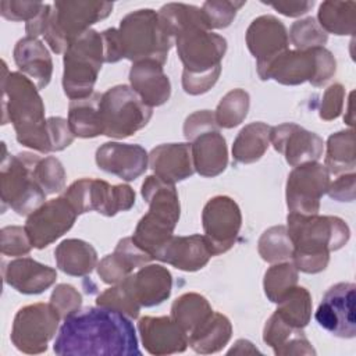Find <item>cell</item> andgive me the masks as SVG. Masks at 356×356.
<instances>
[{
    "label": "cell",
    "instance_id": "cell-17",
    "mask_svg": "<svg viewBox=\"0 0 356 356\" xmlns=\"http://www.w3.org/2000/svg\"><path fill=\"white\" fill-rule=\"evenodd\" d=\"M76 211L64 197L44 202L32 211L25 222V231L33 248L43 249L71 229L76 220Z\"/></svg>",
    "mask_w": 356,
    "mask_h": 356
},
{
    "label": "cell",
    "instance_id": "cell-10",
    "mask_svg": "<svg viewBox=\"0 0 356 356\" xmlns=\"http://www.w3.org/2000/svg\"><path fill=\"white\" fill-rule=\"evenodd\" d=\"M337 71L332 53L324 47L309 50H286L275 57L259 75L260 79H275L282 85H300L310 82L323 86Z\"/></svg>",
    "mask_w": 356,
    "mask_h": 356
},
{
    "label": "cell",
    "instance_id": "cell-46",
    "mask_svg": "<svg viewBox=\"0 0 356 356\" xmlns=\"http://www.w3.org/2000/svg\"><path fill=\"white\" fill-rule=\"evenodd\" d=\"M0 238L1 253L6 256H24L28 254L33 248L25 228L22 227H4L1 228Z\"/></svg>",
    "mask_w": 356,
    "mask_h": 356
},
{
    "label": "cell",
    "instance_id": "cell-14",
    "mask_svg": "<svg viewBox=\"0 0 356 356\" xmlns=\"http://www.w3.org/2000/svg\"><path fill=\"white\" fill-rule=\"evenodd\" d=\"M328 170L317 163H305L296 165L286 181V206L289 213L317 214L320 199L330 186Z\"/></svg>",
    "mask_w": 356,
    "mask_h": 356
},
{
    "label": "cell",
    "instance_id": "cell-44",
    "mask_svg": "<svg viewBox=\"0 0 356 356\" xmlns=\"http://www.w3.org/2000/svg\"><path fill=\"white\" fill-rule=\"evenodd\" d=\"M96 305L118 310L129 318H136L140 312V305L134 299L124 282L115 284L100 293L96 299Z\"/></svg>",
    "mask_w": 356,
    "mask_h": 356
},
{
    "label": "cell",
    "instance_id": "cell-38",
    "mask_svg": "<svg viewBox=\"0 0 356 356\" xmlns=\"http://www.w3.org/2000/svg\"><path fill=\"white\" fill-rule=\"evenodd\" d=\"M275 313L289 325L305 328L312 317V295L305 286H293L280 302Z\"/></svg>",
    "mask_w": 356,
    "mask_h": 356
},
{
    "label": "cell",
    "instance_id": "cell-32",
    "mask_svg": "<svg viewBox=\"0 0 356 356\" xmlns=\"http://www.w3.org/2000/svg\"><path fill=\"white\" fill-rule=\"evenodd\" d=\"M232 325L227 316L213 312V314L188 337V345L200 355L220 352L231 339Z\"/></svg>",
    "mask_w": 356,
    "mask_h": 356
},
{
    "label": "cell",
    "instance_id": "cell-2",
    "mask_svg": "<svg viewBox=\"0 0 356 356\" xmlns=\"http://www.w3.org/2000/svg\"><path fill=\"white\" fill-rule=\"evenodd\" d=\"M53 349L60 356H140L129 317L104 306L79 309L65 317Z\"/></svg>",
    "mask_w": 356,
    "mask_h": 356
},
{
    "label": "cell",
    "instance_id": "cell-41",
    "mask_svg": "<svg viewBox=\"0 0 356 356\" xmlns=\"http://www.w3.org/2000/svg\"><path fill=\"white\" fill-rule=\"evenodd\" d=\"M298 284V270L292 263H278L271 266L264 274V293L270 302L280 299Z\"/></svg>",
    "mask_w": 356,
    "mask_h": 356
},
{
    "label": "cell",
    "instance_id": "cell-8",
    "mask_svg": "<svg viewBox=\"0 0 356 356\" xmlns=\"http://www.w3.org/2000/svg\"><path fill=\"white\" fill-rule=\"evenodd\" d=\"M103 63L104 47L102 33L89 29L71 42L64 51V93L71 100L90 96Z\"/></svg>",
    "mask_w": 356,
    "mask_h": 356
},
{
    "label": "cell",
    "instance_id": "cell-25",
    "mask_svg": "<svg viewBox=\"0 0 356 356\" xmlns=\"http://www.w3.org/2000/svg\"><path fill=\"white\" fill-rule=\"evenodd\" d=\"M152 256L140 249L132 239H121L111 254L104 256L97 264V274L106 284H120L128 275L132 274L135 268L143 267L152 261Z\"/></svg>",
    "mask_w": 356,
    "mask_h": 356
},
{
    "label": "cell",
    "instance_id": "cell-34",
    "mask_svg": "<svg viewBox=\"0 0 356 356\" xmlns=\"http://www.w3.org/2000/svg\"><path fill=\"white\" fill-rule=\"evenodd\" d=\"M271 127L264 122H252L243 127L232 145V156L236 163L250 164L261 159L270 145Z\"/></svg>",
    "mask_w": 356,
    "mask_h": 356
},
{
    "label": "cell",
    "instance_id": "cell-49",
    "mask_svg": "<svg viewBox=\"0 0 356 356\" xmlns=\"http://www.w3.org/2000/svg\"><path fill=\"white\" fill-rule=\"evenodd\" d=\"M345 99V88L341 83L328 86L323 95L320 104V118L324 121H332L341 115Z\"/></svg>",
    "mask_w": 356,
    "mask_h": 356
},
{
    "label": "cell",
    "instance_id": "cell-42",
    "mask_svg": "<svg viewBox=\"0 0 356 356\" xmlns=\"http://www.w3.org/2000/svg\"><path fill=\"white\" fill-rule=\"evenodd\" d=\"M33 177L46 195L57 193L65 188V171L61 161L53 156L39 157L33 164Z\"/></svg>",
    "mask_w": 356,
    "mask_h": 356
},
{
    "label": "cell",
    "instance_id": "cell-30",
    "mask_svg": "<svg viewBox=\"0 0 356 356\" xmlns=\"http://www.w3.org/2000/svg\"><path fill=\"white\" fill-rule=\"evenodd\" d=\"M263 341L273 348L277 356L316 355V350L306 338L303 328L289 325L275 312L266 321Z\"/></svg>",
    "mask_w": 356,
    "mask_h": 356
},
{
    "label": "cell",
    "instance_id": "cell-50",
    "mask_svg": "<svg viewBox=\"0 0 356 356\" xmlns=\"http://www.w3.org/2000/svg\"><path fill=\"white\" fill-rule=\"evenodd\" d=\"M47 128L51 152L64 150L72 143L74 134L70 128L68 120H64L61 117H50L47 118Z\"/></svg>",
    "mask_w": 356,
    "mask_h": 356
},
{
    "label": "cell",
    "instance_id": "cell-7",
    "mask_svg": "<svg viewBox=\"0 0 356 356\" xmlns=\"http://www.w3.org/2000/svg\"><path fill=\"white\" fill-rule=\"evenodd\" d=\"M113 10L110 1H56L49 13L43 31L50 49L60 54L89 26L108 17Z\"/></svg>",
    "mask_w": 356,
    "mask_h": 356
},
{
    "label": "cell",
    "instance_id": "cell-19",
    "mask_svg": "<svg viewBox=\"0 0 356 356\" xmlns=\"http://www.w3.org/2000/svg\"><path fill=\"white\" fill-rule=\"evenodd\" d=\"M246 44L257 61V74L280 54L288 50L289 36L285 25L273 15H261L252 21L246 31Z\"/></svg>",
    "mask_w": 356,
    "mask_h": 356
},
{
    "label": "cell",
    "instance_id": "cell-21",
    "mask_svg": "<svg viewBox=\"0 0 356 356\" xmlns=\"http://www.w3.org/2000/svg\"><path fill=\"white\" fill-rule=\"evenodd\" d=\"M138 330L142 343L150 355L181 353L188 348V335L172 317H142Z\"/></svg>",
    "mask_w": 356,
    "mask_h": 356
},
{
    "label": "cell",
    "instance_id": "cell-33",
    "mask_svg": "<svg viewBox=\"0 0 356 356\" xmlns=\"http://www.w3.org/2000/svg\"><path fill=\"white\" fill-rule=\"evenodd\" d=\"M102 93L93 92L85 99L71 100L68 106V124L74 136L96 138L103 135L100 118Z\"/></svg>",
    "mask_w": 356,
    "mask_h": 356
},
{
    "label": "cell",
    "instance_id": "cell-23",
    "mask_svg": "<svg viewBox=\"0 0 356 356\" xmlns=\"http://www.w3.org/2000/svg\"><path fill=\"white\" fill-rule=\"evenodd\" d=\"M122 282L134 299L145 307H153L167 300L172 288L171 273L160 264H146Z\"/></svg>",
    "mask_w": 356,
    "mask_h": 356
},
{
    "label": "cell",
    "instance_id": "cell-39",
    "mask_svg": "<svg viewBox=\"0 0 356 356\" xmlns=\"http://www.w3.org/2000/svg\"><path fill=\"white\" fill-rule=\"evenodd\" d=\"M257 250L261 259L267 263H280L292 256V242L286 227L275 225L266 229L257 243Z\"/></svg>",
    "mask_w": 356,
    "mask_h": 356
},
{
    "label": "cell",
    "instance_id": "cell-31",
    "mask_svg": "<svg viewBox=\"0 0 356 356\" xmlns=\"http://www.w3.org/2000/svg\"><path fill=\"white\" fill-rule=\"evenodd\" d=\"M57 267L72 277H85L97 264L95 248L82 239H65L54 250Z\"/></svg>",
    "mask_w": 356,
    "mask_h": 356
},
{
    "label": "cell",
    "instance_id": "cell-37",
    "mask_svg": "<svg viewBox=\"0 0 356 356\" xmlns=\"http://www.w3.org/2000/svg\"><path fill=\"white\" fill-rule=\"evenodd\" d=\"M318 25L334 35H353L356 24L355 1H324L318 8Z\"/></svg>",
    "mask_w": 356,
    "mask_h": 356
},
{
    "label": "cell",
    "instance_id": "cell-28",
    "mask_svg": "<svg viewBox=\"0 0 356 356\" xmlns=\"http://www.w3.org/2000/svg\"><path fill=\"white\" fill-rule=\"evenodd\" d=\"M195 171L207 178L220 175L228 164V150L218 128L204 131L191 140Z\"/></svg>",
    "mask_w": 356,
    "mask_h": 356
},
{
    "label": "cell",
    "instance_id": "cell-27",
    "mask_svg": "<svg viewBox=\"0 0 356 356\" xmlns=\"http://www.w3.org/2000/svg\"><path fill=\"white\" fill-rule=\"evenodd\" d=\"M149 165L154 175L165 182L175 184L195 172L191 143H163L149 154Z\"/></svg>",
    "mask_w": 356,
    "mask_h": 356
},
{
    "label": "cell",
    "instance_id": "cell-36",
    "mask_svg": "<svg viewBox=\"0 0 356 356\" xmlns=\"http://www.w3.org/2000/svg\"><path fill=\"white\" fill-rule=\"evenodd\" d=\"M356 165L355 150V131H339L332 134L327 140V153L324 167L330 174H346L353 172Z\"/></svg>",
    "mask_w": 356,
    "mask_h": 356
},
{
    "label": "cell",
    "instance_id": "cell-45",
    "mask_svg": "<svg viewBox=\"0 0 356 356\" xmlns=\"http://www.w3.org/2000/svg\"><path fill=\"white\" fill-rule=\"evenodd\" d=\"M245 4V1H225L210 0L203 3L202 14L209 29L227 28L235 18L236 11Z\"/></svg>",
    "mask_w": 356,
    "mask_h": 356
},
{
    "label": "cell",
    "instance_id": "cell-11",
    "mask_svg": "<svg viewBox=\"0 0 356 356\" xmlns=\"http://www.w3.org/2000/svg\"><path fill=\"white\" fill-rule=\"evenodd\" d=\"M100 118L103 135L124 139L147 125L152 107L145 104L131 86L117 85L102 93Z\"/></svg>",
    "mask_w": 356,
    "mask_h": 356
},
{
    "label": "cell",
    "instance_id": "cell-22",
    "mask_svg": "<svg viewBox=\"0 0 356 356\" xmlns=\"http://www.w3.org/2000/svg\"><path fill=\"white\" fill-rule=\"evenodd\" d=\"M213 256L204 235L171 236L154 254L156 260L171 264L182 271L203 268Z\"/></svg>",
    "mask_w": 356,
    "mask_h": 356
},
{
    "label": "cell",
    "instance_id": "cell-18",
    "mask_svg": "<svg viewBox=\"0 0 356 356\" xmlns=\"http://www.w3.org/2000/svg\"><path fill=\"white\" fill-rule=\"evenodd\" d=\"M270 142L278 153L285 156L286 163L292 167L317 161L324 149V142L317 134L293 122L271 127Z\"/></svg>",
    "mask_w": 356,
    "mask_h": 356
},
{
    "label": "cell",
    "instance_id": "cell-5",
    "mask_svg": "<svg viewBox=\"0 0 356 356\" xmlns=\"http://www.w3.org/2000/svg\"><path fill=\"white\" fill-rule=\"evenodd\" d=\"M142 196L149 204V211L139 220L132 239L154 259L157 250L172 236L179 220V199L174 184L157 175H149L142 184Z\"/></svg>",
    "mask_w": 356,
    "mask_h": 356
},
{
    "label": "cell",
    "instance_id": "cell-40",
    "mask_svg": "<svg viewBox=\"0 0 356 356\" xmlns=\"http://www.w3.org/2000/svg\"><path fill=\"white\" fill-rule=\"evenodd\" d=\"M249 93L243 89L228 92L218 103L214 113L216 122L220 128H234L239 125L249 111Z\"/></svg>",
    "mask_w": 356,
    "mask_h": 356
},
{
    "label": "cell",
    "instance_id": "cell-52",
    "mask_svg": "<svg viewBox=\"0 0 356 356\" xmlns=\"http://www.w3.org/2000/svg\"><path fill=\"white\" fill-rule=\"evenodd\" d=\"M355 172H346L338 177L332 184L328 186V196L338 202H352L355 200Z\"/></svg>",
    "mask_w": 356,
    "mask_h": 356
},
{
    "label": "cell",
    "instance_id": "cell-3",
    "mask_svg": "<svg viewBox=\"0 0 356 356\" xmlns=\"http://www.w3.org/2000/svg\"><path fill=\"white\" fill-rule=\"evenodd\" d=\"M38 86L21 72H10L3 61L1 124L11 122L17 140L40 153L51 152L44 104Z\"/></svg>",
    "mask_w": 356,
    "mask_h": 356
},
{
    "label": "cell",
    "instance_id": "cell-4",
    "mask_svg": "<svg viewBox=\"0 0 356 356\" xmlns=\"http://www.w3.org/2000/svg\"><path fill=\"white\" fill-rule=\"evenodd\" d=\"M286 221L293 246L292 264L306 274L325 270L330 253L345 246L350 236L348 224L335 216L289 213Z\"/></svg>",
    "mask_w": 356,
    "mask_h": 356
},
{
    "label": "cell",
    "instance_id": "cell-20",
    "mask_svg": "<svg viewBox=\"0 0 356 356\" xmlns=\"http://www.w3.org/2000/svg\"><path fill=\"white\" fill-rule=\"evenodd\" d=\"M96 164L124 181H134L146 171L149 154L140 145L106 142L96 150Z\"/></svg>",
    "mask_w": 356,
    "mask_h": 356
},
{
    "label": "cell",
    "instance_id": "cell-35",
    "mask_svg": "<svg viewBox=\"0 0 356 356\" xmlns=\"http://www.w3.org/2000/svg\"><path fill=\"white\" fill-rule=\"evenodd\" d=\"M213 309L207 299L199 293L188 292L177 298L171 306L172 320L185 331L189 337L197 330L210 316Z\"/></svg>",
    "mask_w": 356,
    "mask_h": 356
},
{
    "label": "cell",
    "instance_id": "cell-26",
    "mask_svg": "<svg viewBox=\"0 0 356 356\" xmlns=\"http://www.w3.org/2000/svg\"><path fill=\"white\" fill-rule=\"evenodd\" d=\"M132 90L149 107L164 104L171 95V83L163 65L153 60L134 63L129 71Z\"/></svg>",
    "mask_w": 356,
    "mask_h": 356
},
{
    "label": "cell",
    "instance_id": "cell-29",
    "mask_svg": "<svg viewBox=\"0 0 356 356\" xmlns=\"http://www.w3.org/2000/svg\"><path fill=\"white\" fill-rule=\"evenodd\" d=\"M14 61L18 70L28 76L38 89L49 85L53 74V61L49 50L38 38L25 36L14 47Z\"/></svg>",
    "mask_w": 356,
    "mask_h": 356
},
{
    "label": "cell",
    "instance_id": "cell-51",
    "mask_svg": "<svg viewBox=\"0 0 356 356\" xmlns=\"http://www.w3.org/2000/svg\"><path fill=\"white\" fill-rule=\"evenodd\" d=\"M214 128H220L216 122V117L214 113L210 110H199L195 111L193 114H191L184 124V135L188 140H191L193 136L209 131V129H214Z\"/></svg>",
    "mask_w": 356,
    "mask_h": 356
},
{
    "label": "cell",
    "instance_id": "cell-12",
    "mask_svg": "<svg viewBox=\"0 0 356 356\" xmlns=\"http://www.w3.org/2000/svg\"><path fill=\"white\" fill-rule=\"evenodd\" d=\"M64 197L78 216L97 211L106 217H113L135 204V192L129 185H110L103 179L95 178H81L72 182L67 188Z\"/></svg>",
    "mask_w": 356,
    "mask_h": 356
},
{
    "label": "cell",
    "instance_id": "cell-13",
    "mask_svg": "<svg viewBox=\"0 0 356 356\" xmlns=\"http://www.w3.org/2000/svg\"><path fill=\"white\" fill-rule=\"evenodd\" d=\"M60 320L58 313L50 303L24 306L14 317L11 342L24 353H43L47 349L49 341L54 337Z\"/></svg>",
    "mask_w": 356,
    "mask_h": 356
},
{
    "label": "cell",
    "instance_id": "cell-16",
    "mask_svg": "<svg viewBox=\"0 0 356 356\" xmlns=\"http://www.w3.org/2000/svg\"><path fill=\"white\" fill-rule=\"evenodd\" d=\"M356 285L353 282H338L324 293L317 310L316 321L320 327L339 338H355L356 335Z\"/></svg>",
    "mask_w": 356,
    "mask_h": 356
},
{
    "label": "cell",
    "instance_id": "cell-6",
    "mask_svg": "<svg viewBox=\"0 0 356 356\" xmlns=\"http://www.w3.org/2000/svg\"><path fill=\"white\" fill-rule=\"evenodd\" d=\"M115 39L121 58H128L132 64L153 60L164 65L174 42L159 13L150 8L125 15L115 28Z\"/></svg>",
    "mask_w": 356,
    "mask_h": 356
},
{
    "label": "cell",
    "instance_id": "cell-15",
    "mask_svg": "<svg viewBox=\"0 0 356 356\" xmlns=\"http://www.w3.org/2000/svg\"><path fill=\"white\" fill-rule=\"evenodd\" d=\"M202 224L213 256L225 253L238 238L242 225L241 209L228 196H214L203 207Z\"/></svg>",
    "mask_w": 356,
    "mask_h": 356
},
{
    "label": "cell",
    "instance_id": "cell-24",
    "mask_svg": "<svg viewBox=\"0 0 356 356\" xmlns=\"http://www.w3.org/2000/svg\"><path fill=\"white\" fill-rule=\"evenodd\" d=\"M7 285L25 295H38L49 289L57 280L54 268L33 259L22 257L7 263L3 268Z\"/></svg>",
    "mask_w": 356,
    "mask_h": 356
},
{
    "label": "cell",
    "instance_id": "cell-53",
    "mask_svg": "<svg viewBox=\"0 0 356 356\" xmlns=\"http://www.w3.org/2000/svg\"><path fill=\"white\" fill-rule=\"evenodd\" d=\"M270 6L286 17H299L306 14L314 6V1H278Z\"/></svg>",
    "mask_w": 356,
    "mask_h": 356
},
{
    "label": "cell",
    "instance_id": "cell-1",
    "mask_svg": "<svg viewBox=\"0 0 356 356\" xmlns=\"http://www.w3.org/2000/svg\"><path fill=\"white\" fill-rule=\"evenodd\" d=\"M159 15L175 40L184 65V90L193 96L206 93L220 76L227 40L209 29L202 8L196 6L168 3L160 8Z\"/></svg>",
    "mask_w": 356,
    "mask_h": 356
},
{
    "label": "cell",
    "instance_id": "cell-9",
    "mask_svg": "<svg viewBox=\"0 0 356 356\" xmlns=\"http://www.w3.org/2000/svg\"><path fill=\"white\" fill-rule=\"evenodd\" d=\"M38 154L22 152L15 156L6 153L1 160L0 191L1 210L11 207L19 216H29L44 203L46 192L33 177Z\"/></svg>",
    "mask_w": 356,
    "mask_h": 356
},
{
    "label": "cell",
    "instance_id": "cell-43",
    "mask_svg": "<svg viewBox=\"0 0 356 356\" xmlns=\"http://www.w3.org/2000/svg\"><path fill=\"white\" fill-rule=\"evenodd\" d=\"M288 36L292 44L296 47V50L324 47L328 39V35L312 17L293 22Z\"/></svg>",
    "mask_w": 356,
    "mask_h": 356
},
{
    "label": "cell",
    "instance_id": "cell-47",
    "mask_svg": "<svg viewBox=\"0 0 356 356\" xmlns=\"http://www.w3.org/2000/svg\"><path fill=\"white\" fill-rule=\"evenodd\" d=\"M50 305L58 313L60 318L64 320L81 309L82 296L72 285L60 284L54 288L50 296Z\"/></svg>",
    "mask_w": 356,
    "mask_h": 356
},
{
    "label": "cell",
    "instance_id": "cell-48",
    "mask_svg": "<svg viewBox=\"0 0 356 356\" xmlns=\"http://www.w3.org/2000/svg\"><path fill=\"white\" fill-rule=\"evenodd\" d=\"M44 3L40 1H14V0H3L0 3L1 15L6 19L11 21H32L42 11Z\"/></svg>",
    "mask_w": 356,
    "mask_h": 356
}]
</instances>
